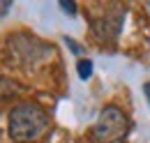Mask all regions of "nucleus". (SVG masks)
Listing matches in <instances>:
<instances>
[{"label":"nucleus","mask_w":150,"mask_h":143,"mask_svg":"<svg viewBox=\"0 0 150 143\" xmlns=\"http://www.w3.org/2000/svg\"><path fill=\"white\" fill-rule=\"evenodd\" d=\"M49 51H51V46L42 44L37 37H33V35H16L9 39V53L23 65H33V62L42 60V58H46Z\"/></svg>","instance_id":"obj_3"},{"label":"nucleus","mask_w":150,"mask_h":143,"mask_svg":"<svg viewBox=\"0 0 150 143\" xmlns=\"http://www.w3.org/2000/svg\"><path fill=\"white\" fill-rule=\"evenodd\" d=\"M49 127V115L44 113V108L37 104H19L9 111V118H7V132L14 141H37L39 136L46 132Z\"/></svg>","instance_id":"obj_1"},{"label":"nucleus","mask_w":150,"mask_h":143,"mask_svg":"<svg viewBox=\"0 0 150 143\" xmlns=\"http://www.w3.org/2000/svg\"><path fill=\"white\" fill-rule=\"evenodd\" d=\"M127 127H129V120L120 108L104 106L97 122H95V136L104 143H113V141H120L127 134Z\"/></svg>","instance_id":"obj_2"},{"label":"nucleus","mask_w":150,"mask_h":143,"mask_svg":"<svg viewBox=\"0 0 150 143\" xmlns=\"http://www.w3.org/2000/svg\"><path fill=\"white\" fill-rule=\"evenodd\" d=\"M125 21V12H113V14H104L97 21H93V33L99 42H115V37L120 35Z\"/></svg>","instance_id":"obj_4"},{"label":"nucleus","mask_w":150,"mask_h":143,"mask_svg":"<svg viewBox=\"0 0 150 143\" xmlns=\"http://www.w3.org/2000/svg\"><path fill=\"white\" fill-rule=\"evenodd\" d=\"M79 76L83 79V81H88L90 76H93V60H79Z\"/></svg>","instance_id":"obj_5"},{"label":"nucleus","mask_w":150,"mask_h":143,"mask_svg":"<svg viewBox=\"0 0 150 143\" xmlns=\"http://www.w3.org/2000/svg\"><path fill=\"white\" fill-rule=\"evenodd\" d=\"M143 92H146V99L150 102V81L146 83V86H143Z\"/></svg>","instance_id":"obj_8"},{"label":"nucleus","mask_w":150,"mask_h":143,"mask_svg":"<svg viewBox=\"0 0 150 143\" xmlns=\"http://www.w3.org/2000/svg\"><path fill=\"white\" fill-rule=\"evenodd\" d=\"M146 7H148V9H150V2H146Z\"/></svg>","instance_id":"obj_10"},{"label":"nucleus","mask_w":150,"mask_h":143,"mask_svg":"<svg viewBox=\"0 0 150 143\" xmlns=\"http://www.w3.org/2000/svg\"><path fill=\"white\" fill-rule=\"evenodd\" d=\"M60 9L67 12V14H72V16H76V2H60Z\"/></svg>","instance_id":"obj_7"},{"label":"nucleus","mask_w":150,"mask_h":143,"mask_svg":"<svg viewBox=\"0 0 150 143\" xmlns=\"http://www.w3.org/2000/svg\"><path fill=\"white\" fill-rule=\"evenodd\" d=\"M65 44L72 49V53H74V55H83V46H81V44H76L72 37H65Z\"/></svg>","instance_id":"obj_6"},{"label":"nucleus","mask_w":150,"mask_h":143,"mask_svg":"<svg viewBox=\"0 0 150 143\" xmlns=\"http://www.w3.org/2000/svg\"><path fill=\"white\" fill-rule=\"evenodd\" d=\"M9 7H12V5H9V2H2V16H5V14H7V12H9Z\"/></svg>","instance_id":"obj_9"}]
</instances>
